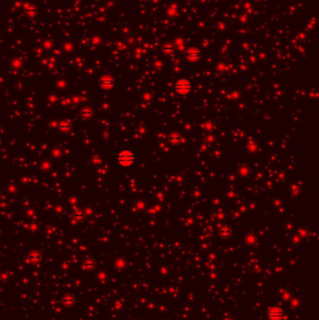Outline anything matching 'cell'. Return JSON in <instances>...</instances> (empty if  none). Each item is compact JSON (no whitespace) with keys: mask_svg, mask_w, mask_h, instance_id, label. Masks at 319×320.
<instances>
[{"mask_svg":"<svg viewBox=\"0 0 319 320\" xmlns=\"http://www.w3.org/2000/svg\"><path fill=\"white\" fill-rule=\"evenodd\" d=\"M136 160L135 155L130 150H121V151L116 155V162L124 168H128L134 165Z\"/></svg>","mask_w":319,"mask_h":320,"instance_id":"6da1fadb","label":"cell"},{"mask_svg":"<svg viewBox=\"0 0 319 320\" xmlns=\"http://www.w3.org/2000/svg\"><path fill=\"white\" fill-rule=\"evenodd\" d=\"M174 89L179 95H183V96L187 95V94H189L192 90V84L188 80L180 79L175 83Z\"/></svg>","mask_w":319,"mask_h":320,"instance_id":"7a4b0ae2","label":"cell"},{"mask_svg":"<svg viewBox=\"0 0 319 320\" xmlns=\"http://www.w3.org/2000/svg\"><path fill=\"white\" fill-rule=\"evenodd\" d=\"M185 58L188 60L189 62H192V63H195V62H198V60H200L201 58V52L196 48H192V49H189L187 50L185 52Z\"/></svg>","mask_w":319,"mask_h":320,"instance_id":"3957f363","label":"cell"},{"mask_svg":"<svg viewBox=\"0 0 319 320\" xmlns=\"http://www.w3.org/2000/svg\"><path fill=\"white\" fill-rule=\"evenodd\" d=\"M115 84V81L111 76H103L98 81V86L103 90H110Z\"/></svg>","mask_w":319,"mask_h":320,"instance_id":"277c9868","label":"cell"},{"mask_svg":"<svg viewBox=\"0 0 319 320\" xmlns=\"http://www.w3.org/2000/svg\"><path fill=\"white\" fill-rule=\"evenodd\" d=\"M182 141V136L177 132H171L168 136V141L171 144H178Z\"/></svg>","mask_w":319,"mask_h":320,"instance_id":"5b68a950","label":"cell"},{"mask_svg":"<svg viewBox=\"0 0 319 320\" xmlns=\"http://www.w3.org/2000/svg\"><path fill=\"white\" fill-rule=\"evenodd\" d=\"M81 115H82V117H83V119H89V118H91L92 115H93V110H92L90 108L86 107V108H84V109L82 110Z\"/></svg>","mask_w":319,"mask_h":320,"instance_id":"8992f818","label":"cell"},{"mask_svg":"<svg viewBox=\"0 0 319 320\" xmlns=\"http://www.w3.org/2000/svg\"><path fill=\"white\" fill-rule=\"evenodd\" d=\"M162 50L166 53H171V52H173L175 51V46L172 45V44H165L162 47Z\"/></svg>","mask_w":319,"mask_h":320,"instance_id":"52a82bcc","label":"cell"},{"mask_svg":"<svg viewBox=\"0 0 319 320\" xmlns=\"http://www.w3.org/2000/svg\"><path fill=\"white\" fill-rule=\"evenodd\" d=\"M231 234V230L229 227H222L220 229V235L223 237H229Z\"/></svg>","mask_w":319,"mask_h":320,"instance_id":"ba28073f","label":"cell"},{"mask_svg":"<svg viewBox=\"0 0 319 320\" xmlns=\"http://www.w3.org/2000/svg\"><path fill=\"white\" fill-rule=\"evenodd\" d=\"M74 220H76L78 222H81L84 219V214L82 211H78L74 213V216H73Z\"/></svg>","mask_w":319,"mask_h":320,"instance_id":"9c48e42d","label":"cell"},{"mask_svg":"<svg viewBox=\"0 0 319 320\" xmlns=\"http://www.w3.org/2000/svg\"><path fill=\"white\" fill-rule=\"evenodd\" d=\"M71 128V124L69 122H62L60 124V129L63 131H68Z\"/></svg>","mask_w":319,"mask_h":320,"instance_id":"30bf717a","label":"cell"},{"mask_svg":"<svg viewBox=\"0 0 319 320\" xmlns=\"http://www.w3.org/2000/svg\"><path fill=\"white\" fill-rule=\"evenodd\" d=\"M40 258H41V256H40V253H32L30 255V259L32 262H37V261L40 260Z\"/></svg>","mask_w":319,"mask_h":320,"instance_id":"8fae6325","label":"cell"},{"mask_svg":"<svg viewBox=\"0 0 319 320\" xmlns=\"http://www.w3.org/2000/svg\"><path fill=\"white\" fill-rule=\"evenodd\" d=\"M64 303H67V304H72L73 303H74V299L72 298V297H70V296H68V297H66L65 299H64Z\"/></svg>","mask_w":319,"mask_h":320,"instance_id":"7c38bea8","label":"cell"},{"mask_svg":"<svg viewBox=\"0 0 319 320\" xmlns=\"http://www.w3.org/2000/svg\"><path fill=\"white\" fill-rule=\"evenodd\" d=\"M92 161H93L94 163H99V162L101 161V157H100L98 155H94V156H92Z\"/></svg>","mask_w":319,"mask_h":320,"instance_id":"4fadbf2b","label":"cell"}]
</instances>
